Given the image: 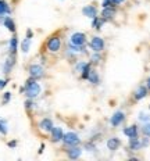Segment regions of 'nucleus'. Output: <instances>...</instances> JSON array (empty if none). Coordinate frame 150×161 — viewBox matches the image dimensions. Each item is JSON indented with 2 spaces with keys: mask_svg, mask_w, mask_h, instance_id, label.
Wrapping results in <instances>:
<instances>
[{
  "mask_svg": "<svg viewBox=\"0 0 150 161\" xmlns=\"http://www.w3.org/2000/svg\"><path fill=\"white\" fill-rule=\"evenodd\" d=\"M40 85H39L38 82H36L35 78L31 76L29 79H27V82H25L24 85V92H25V96L28 97V99H35V97H38L39 94H40Z\"/></svg>",
  "mask_w": 150,
  "mask_h": 161,
  "instance_id": "nucleus-1",
  "label": "nucleus"
},
{
  "mask_svg": "<svg viewBox=\"0 0 150 161\" xmlns=\"http://www.w3.org/2000/svg\"><path fill=\"white\" fill-rule=\"evenodd\" d=\"M61 47V39L57 35H52L46 42V49L50 53H57Z\"/></svg>",
  "mask_w": 150,
  "mask_h": 161,
  "instance_id": "nucleus-2",
  "label": "nucleus"
},
{
  "mask_svg": "<svg viewBox=\"0 0 150 161\" xmlns=\"http://www.w3.org/2000/svg\"><path fill=\"white\" fill-rule=\"evenodd\" d=\"M61 142L64 143V146L69 147V146H78L81 143V139L75 132H67V133H64Z\"/></svg>",
  "mask_w": 150,
  "mask_h": 161,
  "instance_id": "nucleus-3",
  "label": "nucleus"
},
{
  "mask_svg": "<svg viewBox=\"0 0 150 161\" xmlns=\"http://www.w3.org/2000/svg\"><path fill=\"white\" fill-rule=\"evenodd\" d=\"M28 72H29V76L35 78V79H39L44 75V69L40 64H31L29 68H28Z\"/></svg>",
  "mask_w": 150,
  "mask_h": 161,
  "instance_id": "nucleus-4",
  "label": "nucleus"
},
{
  "mask_svg": "<svg viewBox=\"0 0 150 161\" xmlns=\"http://www.w3.org/2000/svg\"><path fill=\"white\" fill-rule=\"evenodd\" d=\"M69 43L75 44V46H83L86 44V35L83 32H74L69 38Z\"/></svg>",
  "mask_w": 150,
  "mask_h": 161,
  "instance_id": "nucleus-5",
  "label": "nucleus"
},
{
  "mask_svg": "<svg viewBox=\"0 0 150 161\" xmlns=\"http://www.w3.org/2000/svg\"><path fill=\"white\" fill-rule=\"evenodd\" d=\"M90 49L93 50V52H97L100 53L103 49H104V40H103L100 36H94V38H92L90 40Z\"/></svg>",
  "mask_w": 150,
  "mask_h": 161,
  "instance_id": "nucleus-6",
  "label": "nucleus"
},
{
  "mask_svg": "<svg viewBox=\"0 0 150 161\" xmlns=\"http://www.w3.org/2000/svg\"><path fill=\"white\" fill-rule=\"evenodd\" d=\"M147 93H149V89L146 88V85H140L136 88V90L133 92V100L135 101H139V100L144 99V97L147 96Z\"/></svg>",
  "mask_w": 150,
  "mask_h": 161,
  "instance_id": "nucleus-7",
  "label": "nucleus"
},
{
  "mask_svg": "<svg viewBox=\"0 0 150 161\" xmlns=\"http://www.w3.org/2000/svg\"><path fill=\"white\" fill-rule=\"evenodd\" d=\"M124 121H125V114L122 113V111H115V113L113 114V117H111V119H110L111 125H113L114 128L119 126Z\"/></svg>",
  "mask_w": 150,
  "mask_h": 161,
  "instance_id": "nucleus-8",
  "label": "nucleus"
},
{
  "mask_svg": "<svg viewBox=\"0 0 150 161\" xmlns=\"http://www.w3.org/2000/svg\"><path fill=\"white\" fill-rule=\"evenodd\" d=\"M65 153H67V157H68L69 160H77V158L81 157L82 150H81L78 146H69L68 149L65 150Z\"/></svg>",
  "mask_w": 150,
  "mask_h": 161,
  "instance_id": "nucleus-9",
  "label": "nucleus"
},
{
  "mask_svg": "<svg viewBox=\"0 0 150 161\" xmlns=\"http://www.w3.org/2000/svg\"><path fill=\"white\" fill-rule=\"evenodd\" d=\"M122 133H124L125 136H127L128 139H133V138H139V129L136 125H131V126H127L124 128V130H122Z\"/></svg>",
  "mask_w": 150,
  "mask_h": 161,
  "instance_id": "nucleus-10",
  "label": "nucleus"
},
{
  "mask_svg": "<svg viewBox=\"0 0 150 161\" xmlns=\"http://www.w3.org/2000/svg\"><path fill=\"white\" fill-rule=\"evenodd\" d=\"M50 135H52V142H53V143H57V142L63 140L64 132H63V129H61V128L53 126V129L50 130Z\"/></svg>",
  "mask_w": 150,
  "mask_h": 161,
  "instance_id": "nucleus-11",
  "label": "nucleus"
},
{
  "mask_svg": "<svg viewBox=\"0 0 150 161\" xmlns=\"http://www.w3.org/2000/svg\"><path fill=\"white\" fill-rule=\"evenodd\" d=\"M14 64H15V54H10V57L6 60L4 65H3V72L6 75H8L11 72V69H13Z\"/></svg>",
  "mask_w": 150,
  "mask_h": 161,
  "instance_id": "nucleus-12",
  "label": "nucleus"
},
{
  "mask_svg": "<svg viewBox=\"0 0 150 161\" xmlns=\"http://www.w3.org/2000/svg\"><path fill=\"white\" fill-rule=\"evenodd\" d=\"M39 129H40L42 132L50 133V130L53 129V121L50 118H43L39 122Z\"/></svg>",
  "mask_w": 150,
  "mask_h": 161,
  "instance_id": "nucleus-13",
  "label": "nucleus"
},
{
  "mask_svg": "<svg viewBox=\"0 0 150 161\" xmlns=\"http://www.w3.org/2000/svg\"><path fill=\"white\" fill-rule=\"evenodd\" d=\"M82 14L85 17H88V18H94V17H97V8L94 6L88 4L82 8Z\"/></svg>",
  "mask_w": 150,
  "mask_h": 161,
  "instance_id": "nucleus-14",
  "label": "nucleus"
},
{
  "mask_svg": "<svg viewBox=\"0 0 150 161\" xmlns=\"http://www.w3.org/2000/svg\"><path fill=\"white\" fill-rule=\"evenodd\" d=\"M114 15H115V7H103L102 17H103V19H104V21L111 19Z\"/></svg>",
  "mask_w": 150,
  "mask_h": 161,
  "instance_id": "nucleus-15",
  "label": "nucleus"
},
{
  "mask_svg": "<svg viewBox=\"0 0 150 161\" xmlns=\"http://www.w3.org/2000/svg\"><path fill=\"white\" fill-rule=\"evenodd\" d=\"M3 25H4L10 32L15 33V22H14V19L11 18V17H4V18H3Z\"/></svg>",
  "mask_w": 150,
  "mask_h": 161,
  "instance_id": "nucleus-16",
  "label": "nucleus"
},
{
  "mask_svg": "<svg viewBox=\"0 0 150 161\" xmlns=\"http://www.w3.org/2000/svg\"><path fill=\"white\" fill-rule=\"evenodd\" d=\"M119 146H121V140H119L118 138H110L107 140V149L111 150V151L117 150Z\"/></svg>",
  "mask_w": 150,
  "mask_h": 161,
  "instance_id": "nucleus-17",
  "label": "nucleus"
},
{
  "mask_svg": "<svg viewBox=\"0 0 150 161\" xmlns=\"http://www.w3.org/2000/svg\"><path fill=\"white\" fill-rule=\"evenodd\" d=\"M17 49H18V39H17V35L14 33V36L10 39V43H8V50H10V54H15Z\"/></svg>",
  "mask_w": 150,
  "mask_h": 161,
  "instance_id": "nucleus-18",
  "label": "nucleus"
},
{
  "mask_svg": "<svg viewBox=\"0 0 150 161\" xmlns=\"http://www.w3.org/2000/svg\"><path fill=\"white\" fill-rule=\"evenodd\" d=\"M129 149L132 151H138V150L142 149V142L139 138H133V139H129Z\"/></svg>",
  "mask_w": 150,
  "mask_h": 161,
  "instance_id": "nucleus-19",
  "label": "nucleus"
},
{
  "mask_svg": "<svg viewBox=\"0 0 150 161\" xmlns=\"http://www.w3.org/2000/svg\"><path fill=\"white\" fill-rule=\"evenodd\" d=\"M88 80L90 83H93V85H97V83H99V74H97L96 69H90L89 76H88Z\"/></svg>",
  "mask_w": 150,
  "mask_h": 161,
  "instance_id": "nucleus-20",
  "label": "nucleus"
},
{
  "mask_svg": "<svg viewBox=\"0 0 150 161\" xmlns=\"http://www.w3.org/2000/svg\"><path fill=\"white\" fill-rule=\"evenodd\" d=\"M10 7H8V4L4 2V0H0V17L2 15H7V14H10Z\"/></svg>",
  "mask_w": 150,
  "mask_h": 161,
  "instance_id": "nucleus-21",
  "label": "nucleus"
},
{
  "mask_svg": "<svg viewBox=\"0 0 150 161\" xmlns=\"http://www.w3.org/2000/svg\"><path fill=\"white\" fill-rule=\"evenodd\" d=\"M103 24H104V19L103 18H99V17L92 18V28H94V29H102Z\"/></svg>",
  "mask_w": 150,
  "mask_h": 161,
  "instance_id": "nucleus-22",
  "label": "nucleus"
},
{
  "mask_svg": "<svg viewBox=\"0 0 150 161\" xmlns=\"http://www.w3.org/2000/svg\"><path fill=\"white\" fill-rule=\"evenodd\" d=\"M90 69H92V65H90V63H85V65H83V68H82V74H81V78L82 79H88V76H89V72H90Z\"/></svg>",
  "mask_w": 150,
  "mask_h": 161,
  "instance_id": "nucleus-23",
  "label": "nucleus"
},
{
  "mask_svg": "<svg viewBox=\"0 0 150 161\" xmlns=\"http://www.w3.org/2000/svg\"><path fill=\"white\" fill-rule=\"evenodd\" d=\"M29 47H31V39L29 38H25L24 40L21 42V50H22V53H28V52H29Z\"/></svg>",
  "mask_w": 150,
  "mask_h": 161,
  "instance_id": "nucleus-24",
  "label": "nucleus"
},
{
  "mask_svg": "<svg viewBox=\"0 0 150 161\" xmlns=\"http://www.w3.org/2000/svg\"><path fill=\"white\" fill-rule=\"evenodd\" d=\"M142 133H143V136L150 138V122H144V125L142 126Z\"/></svg>",
  "mask_w": 150,
  "mask_h": 161,
  "instance_id": "nucleus-25",
  "label": "nucleus"
},
{
  "mask_svg": "<svg viewBox=\"0 0 150 161\" xmlns=\"http://www.w3.org/2000/svg\"><path fill=\"white\" fill-rule=\"evenodd\" d=\"M8 129H7V122L3 121V119H0V133L2 135H7Z\"/></svg>",
  "mask_w": 150,
  "mask_h": 161,
  "instance_id": "nucleus-26",
  "label": "nucleus"
},
{
  "mask_svg": "<svg viewBox=\"0 0 150 161\" xmlns=\"http://www.w3.org/2000/svg\"><path fill=\"white\" fill-rule=\"evenodd\" d=\"M10 100H11V93H10V92H6V93H3V100H2V104L3 105L7 104Z\"/></svg>",
  "mask_w": 150,
  "mask_h": 161,
  "instance_id": "nucleus-27",
  "label": "nucleus"
},
{
  "mask_svg": "<svg viewBox=\"0 0 150 161\" xmlns=\"http://www.w3.org/2000/svg\"><path fill=\"white\" fill-rule=\"evenodd\" d=\"M139 119L143 122H150V115L149 114H144V113H140L139 114Z\"/></svg>",
  "mask_w": 150,
  "mask_h": 161,
  "instance_id": "nucleus-28",
  "label": "nucleus"
},
{
  "mask_svg": "<svg viewBox=\"0 0 150 161\" xmlns=\"http://www.w3.org/2000/svg\"><path fill=\"white\" fill-rule=\"evenodd\" d=\"M102 6H103V7H115L114 3H113V0H103Z\"/></svg>",
  "mask_w": 150,
  "mask_h": 161,
  "instance_id": "nucleus-29",
  "label": "nucleus"
},
{
  "mask_svg": "<svg viewBox=\"0 0 150 161\" xmlns=\"http://www.w3.org/2000/svg\"><path fill=\"white\" fill-rule=\"evenodd\" d=\"M140 142H142V147H147L149 146V143H150V138L144 136L143 139H140Z\"/></svg>",
  "mask_w": 150,
  "mask_h": 161,
  "instance_id": "nucleus-30",
  "label": "nucleus"
},
{
  "mask_svg": "<svg viewBox=\"0 0 150 161\" xmlns=\"http://www.w3.org/2000/svg\"><path fill=\"white\" fill-rule=\"evenodd\" d=\"M100 58H102V57H100V56H99V53H97V52H94V54L92 56V58H90V60H92V63H99V61H100Z\"/></svg>",
  "mask_w": 150,
  "mask_h": 161,
  "instance_id": "nucleus-31",
  "label": "nucleus"
},
{
  "mask_svg": "<svg viewBox=\"0 0 150 161\" xmlns=\"http://www.w3.org/2000/svg\"><path fill=\"white\" fill-rule=\"evenodd\" d=\"M32 107H33V101H32V99H28L27 101H25V108H27V110H31Z\"/></svg>",
  "mask_w": 150,
  "mask_h": 161,
  "instance_id": "nucleus-32",
  "label": "nucleus"
},
{
  "mask_svg": "<svg viewBox=\"0 0 150 161\" xmlns=\"http://www.w3.org/2000/svg\"><path fill=\"white\" fill-rule=\"evenodd\" d=\"M7 146H8V147H11V149H13V147H15V146H17V140H11V142H8Z\"/></svg>",
  "mask_w": 150,
  "mask_h": 161,
  "instance_id": "nucleus-33",
  "label": "nucleus"
},
{
  "mask_svg": "<svg viewBox=\"0 0 150 161\" xmlns=\"http://www.w3.org/2000/svg\"><path fill=\"white\" fill-rule=\"evenodd\" d=\"M6 85H7V80H6V79H0V89H3Z\"/></svg>",
  "mask_w": 150,
  "mask_h": 161,
  "instance_id": "nucleus-34",
  "label": "nucleus"
},
{
  "mask_svg": "<svg viewBox=\"0 0 150 161\" xmlns=\"http://www.w3.org/2000/svg\"><path fill=\"white\" fill-rule=\"evenodd\" d=\"M83 65H85V61H83V63H79V64H78V65H77V69H78V71H82Z\"/></svg>",
  "mask_w": 150,
  "mask_h": 161,
  "instance_id": "nucleus-35",
  "label": "nucleus"
},
{
  "mask_svg": "<svg viewBox=\"0 0 150 161\" xmlns=\"http://www.w3.org/2000/svg\"><path fill=\"white\" fill-rule=\"evenodd\" d=\"M32 36H33V32L31 29H28L27 31V38H29V39H32Z\"/></svg>",
  "mask_w": 150,
  "mask_h": 161,
  "instance_id": "nucleus-36",
  "label": "nucleus"
},
{
  "mask_svg": "<svg viewBox=\"0 0 150 161\" xmlns=\"http://www.w3.org/2000/svg\"><path fill=\"white\" fill-rule=\"evenodd\" d=\"M122 2H125V0H113V3H114V6H118V4H121Z\"/></svg>",
  "mask_w": 150,
  "mask_h": 161,
  "instance_id": "nucleus-37",
  "label": "nucleus"
},
{
  "mask_svg": "<svg viewBox=\"0 0 150 161\" xmlns=\"http://www.w3.org/2000/svg\"><path fill=\"white\" fill-rule=\"evenodd\" d=\"M146 88H147V89H149V90H150V76H149V78H147V79H146Z\"/></svg>",
  "mask_w": 150,
  "mask_h": 161,
  "instance_id": "nucleus-38",
  "label": "nucleus"
},
{
  "mask_svg": "<svg viewBox=\"0 0 150 161\" xmlns=\"http://www.w3.org/2000/svg\"><path fill=\"white\" fill-rule=\"evenodd\" d=\"M43 149H44V144H42L40 149H39V154H42V153H43Z\"/></svg>",
  "mask_w": 150,
  "mask_h": 161,
  "instance_id": "nucleus-39",
  "label": "nucleus"
},
{
  "mask_svg": "<svg viewBox=\"0 0 150 161\" xmlns=\"http://www.w3.org/2000/svg\"><path fill=\"white\" fill-rule=\"evenodd\" d=\"M149 108H150V105H149Z\"/></svg>",
  "mask_w": 150,
  "mask_h": 161,
  "instance_id": "nucleus-40",
  "label": "nucleus"
}]
</instances>
